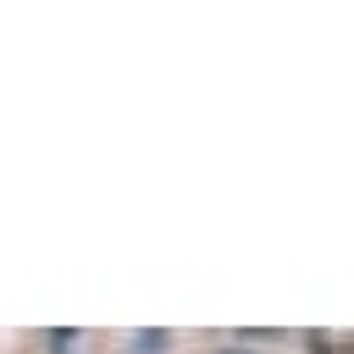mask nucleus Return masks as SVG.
Masks as SVG:
<instances>
[{
  "label": "nucleus",
  "mask_w": 354,
  "mask_h": 354,
  "mask_svg": "<svg viewBox=\"0 0 354 354\" xmlns=\"http://www.w3.org/2000/svg\"><path fill=\"white\" fill-rule=\"evenodd\" d=\"M133 343H138V348H149V354H160V348H166V332H138Z\"/></svg>",
  "instance_id": "f257e3e1"
}]
</instances>
